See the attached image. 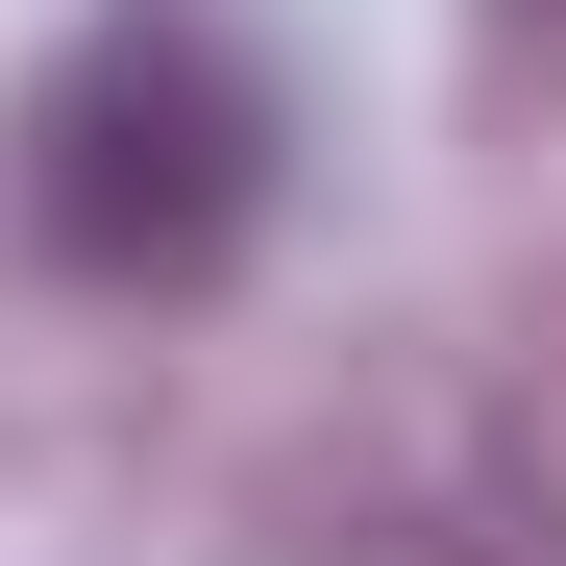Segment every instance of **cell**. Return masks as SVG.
<instances>
[{
  "label": "cell",
  "mask_w": 566,
  "mask_h": 566,
  "mask_svg": "<svg viewBox=\"0 0 566 566\" xmlns=\"http://www.w3.org/2000/svg\"><path fill=\"white\" fill-rule=\"evenodd\" d=\"M493 25H566V0H493Z\"/></svg>",
  "instance_id": "2"
},
{
  "label": "cell",
  "mask_w": 566,
  "mask_h": 566,
  "mask_svg": "<svg viewBox=\"0 0 566 566\" xmlns=\"http://www.w3.org/2000/svg\"><path fill=\"white\" fill-rule=\"evenodd\" d=\"M271 74L198 25V0H124V25H74V74L25 99V247L99 271V296H222L247 222H271Z\"/></svg>",
  "instance_id": "1"
}]
</instances>
